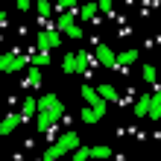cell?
<instances>
[{
  "label": "cell",
  "mask_w": 161,
  "mask_h": 161,
  "mask_svg": "<svg viewBox=\"0 0 161 161\" xmlns=\"http://www.w3.org/2000/svg\"><path fill=\"white\" fill-rule=\"evenodd\" d=\"M76 147H79V135H76V132H64V135H59V141L50 147V155L53 158H62V155L73 153Z\"/></svg>",
  "instance_id": "cell-1"
},
{
  "label": "cell",
  "mask_w": 161,
  "mask_h": 161,
  "mask_svg": "<svg viewBox=\"0 0 161 161\" xmlns=\"http://www.w3.org/2000/svg\"><path fill=\"white\" fill-rule=\"evenodd\" d=\"M30 64V56H21V53H3L0 56V73H18Z\"/></svg>",
  "instance_id": "cell-2"
},
{
  "label": "cell",
  "mask_w": 161,
  "mask_h": 161,
  "mask_svg": "<svg viewBox=\"0 0 161 161\" xmlns=\"http://www.w3.org/2000/svg\"><path fill=\"white\" fill-rule=\"evenodd\" d=\"M35 47H38L41 53H50L56 47H62V35L56 30H38L35 32Z\"/></svg>",
  "instance_id": "cell-3"
},
{
  "label": "cell",
  "mask_w": 161,
  "mask_h": 161,
  "mask_svg": "<svg viewBox=\"0 0 161 161\" xmlns=\"http://www.w3.org/2000/svg\"><path fill=\"white\" fill-rule=\"evenodd\" d=\"M94 62L103 64V68H117V53L108 44H97L94 47Z\"/></svg>",
  "instance_id": "cell-4"
},
{
  "label": "cell",
  "mask_w": 161,
  "mask_h": 161,
  "mask_svg": "<svg viewBox=\"0 0 161 161\" xmlns=\"http://www.w3.org/2000/svg\"><path fill=\"white\" fill-rule=\"evenodd\" d=\"M59 117H62V111H38V114H35V126L41 132H50L56 123H59Z\"/></svg>",
  "instance_id": "cell-5"
},
{
  "label": "cell",
  "mask_w": 161,
  "mask_h": 161,
  "mask_svg": "<svg viewBox=\"0 0 161 161\" xmlns=\"http://www.w3.org/2000/svg\"><path fill=\"white\" fill-rule=\"evenodd\" d=\"M35 106H38V111H64V106L59 103L56 94H41V97L35 100ZM38 111H35V114H38Z\"/></svg>",
  "instance_id": "cell-6"
},
{
  "label": "cell",
  "mask_w": 161,
  "mask_h": 161,
  "mask_svg": "<svg viewBox=\"0 0 161 161\" xmlns=\"http://www.w3.org/2000/svg\"><path fill=\"white\" fill-rule=\"evenodd\" d=\"M21 123H24V117L18 114V111H9V114L0 120V135H3V138H6V135H12V132L21 126Z\"/></svg>",
  "instance_id": "cell-7"
},
{
  "label": "cell",
  "mask_w": 161,
  "mask_h": 161,
  "mask_svg": "<svg viewBox=\"0 0 161 161\" xmlns=\"http://www.w3.org/2000/svg\"><path fill=\"white\" fill-rule=\"evenodd\" d=\"M147 117L161 120V91H158V85H155V91L149 94V108H147Z\"/></svg>",
  "instance_id": "cell-8"
},
{
  "label": "cell",
  "mask_w": 161,
  "mask_h": 161,
  "mask_svg": "<svg viewBox=\"0 0 161 161\" xmlns=\"http://www.w3.org/2000/svg\"><path fill=\"white\" fill-rule=\"evenodd\" d=\"M94 91H97V97H100L103 103H117V97H120L117 88H114V85H108V82H103L100 88H94Z\"/></svg>",
  "instance_id": "cell-9"
},
{
  "label": "cell",
  "mask_w": 161,
  "mask_h": 161,
  "mask_svg": "<svg viewBox=\"0 0 161 161\" xmlns=\"http://www.w3.org/2000/svg\"><path fill=\"white\" fill-rule=\"evenodd\" d=\"M138 50L135 47H129V50H123V53H117V68H132V64L138 62Z\"/></svg>",
  "instance_id": "cell-10"
},
{
  "label": "cell",
  "mask_w": 161,
  "mask_h": 161,
  "mask_svg": "<svg viewBox=\"0 0 161 161\" xmlns=\"http://www.w3.org/2000/svg\"><path fill=\"white\" fill-rule=\"evenodd\" d=\"M73 56H76V73H85L88 64L94 62V53H88V50H79V53H73Z\"/></svg>",
  "instance_id": "cell-11"
},
{
  "label": "cell",
  "mask_w": 161,
  "mask_h": 161,
  "mask_svg": "<svg viewBox=\"0 0 161 161\" xmlns=\"http://www.w3.org/2000/svg\"><path fill=\"white\" fill-rule=\"evenodd\" d=\"M35 111H38V106H35V97H24V100H21V111H18V114L26 120V117H32Z\"/></svg>",
  "instance_id": "cell-12"
},
{
  "label": "cell",
  "mask_w": 161,
  "mask_h": 161,
  "mask_svg": "<svg viewBox=\"0 0 161 161\" xmlns=\"http://www.w3.org/2000/svg\"><path fill=\"white\" fill-rule=\"evenodd\" d=\"M76 15L82 18V21H94V18H97V3H82V6H76Z\"/></svg>",
  "instance_id": "cell-13"
},
{
  "label": "cell",
  "mask_w": 161,
  "mask_h": 161,
  "mask_svg": "<svg viewBox=\"0 0 161 161\" xmlns=\"http://www.w3.org/2000/svg\"><path fill=\"white\" fill-rule=\"evenodd\" d=\"M82 100L88 103L91 108H94V106H100V103H103V100L97 97V91H94V85H82Z\"/></svg>",
  "instance_id": "cell-14"
},
{
  "label": "cell",
  "mask_w": 161,
  "mask_h": 161,
  "mask_svg": "<svg viewBox=\"0 0 161 161\" xmlns=\"http://www.w3.org/2000/svg\"><path fill=\"white\" fill-rule=\"evenodd\" d=\"M30 88H41V82H44V76H41V70L38 68H30L26 70V79H24Z\"/></svg>",
  "instance_id": "cell-15"
},
{
  "label": "cell",
  "mask_w": 161,
  "mask_h": 161,
  "mask_svg": "<svg viewBox=\"0 0 161 161\" xmlns=\"http://www.w3.org/2000/svg\"><path fill=\"white\" fill-rule=\"evenodd\" d=\"M111 155V149L106 144H100V147H88V158H97V161H106Z\"/></svg>",
  "instance_id": "cell-16"
},
{
  "label": "cell",
  "mask_w": 161,
  "mask_h": 161,
  "mask_svg": "<svg viewBox=\"0 0 161 161\" xmlns=\"http://www.w3.org/2000/svg\"><path fill=\"white\" fill-rule=\"evenodd\" d=\"M147 108H149V94H141L132 111H135V117H147Z\"/></svg>",
  "instance_id": "cell-17"
},
{
  "label": "cell",
  "mask_w": 161,
  "mask_h": 161,
  "mask_svg": "<svg viewBox=\"0 0 161 161\" xmlns=\"http://www.w3.org/2000/svg\"><path fill=\"white\" fill-rule=\"evenodd\" d=\"M62 70L64 73H76V56H73V53H64L62 56Z\"/></svg>",
  "instance_id": "cell-18"
},
{
  "label": "cell",
  "mask_w": 161,
  "mask_h": 161,
  "mask_svg": "<svg viewBox=\"0 0 161 161\" xmlns=\"http://www.w3.org/2000/svg\"><path fill=\"white\" fill-rule=\"evenodd\" d=\"M35 12L41 18H50L53 15V3H47V0H35Z\"/></svg>",
  "instance_id": "cell-19"
},
{
  "label": "cell",
  "mask_w": 161,
  "mask_h": 161,
  "mask_svg": "<svg viewBox=\"0 0 161 161\" xmlns=\"http://www.w3.org/2000/svg\"><path fill=\"white\" fill-rule=\"evenodd\" d=\"M44 64H50V53H41L38 50V53L32 56V68H44Z\"/></svg>",
  "instance_id": "cell-20"
},
{
  "label": "cell",
  "mask_w": 161,
  "mask_h": 161,
  "mask_svg": "<svg viewBox=\"0 0 161 161\" xmlns=\"http://www.w3.org/2000/svg\"><path fill=\"white\" fill-rule=\"evenodd\" d=\"M97 120H100V114H97L91 106H85V108H82V123H97Z\"/></svg>",
  "instance_id": "cell-21"
},
{
  "label": "cell",
  "mask_w": 161,
  "mask_h": 161,
  "mask_svg": "<svg viewBox=\"0 0 161 161\" xmlns=\"http://www.w3.org/2000/svg\"><path fill=\"white\" fill-rule=\"evenodd\" d=\"M70 158H73V161H88V147H82V144H79V147L70 153Z\"/></svg>",
  "instance_id": "cell-22"
},
{
  "label": "cell",
  "mask_w": 161,
  "mask_h": 161,
  "mask_svg": "<svg viewBox=\"0 0 161 161\" xmlns=\"http://www.w3.org/2000/svg\"><path fill=\"white\" fill-rule=\"evenodd\" d=\"M141 73H144V82L155 85V68H153V64H144V70H141Z\"/></svg>",
  "instance_id": "cell-23"
},
{
  "label": "cell",
  "mask_w": 161,
  "mask_h": 161,
  "mask_svg": "<svg viewBox=\"0 0 161 161\" xmlns=\"http://www.w3.org/2000/svg\"><path fill=\"white\" fill-rule=\"evenodd\" d=\"M111 9H114L111 0H100V3H97V12H111Z\"/></svg>",
  "instance_id": "cell-24"
},
{
  "label": "cell",
  "mask_w": 161,
  "mask_h": 161,
  "mask_svg": "<svg viewBox=\"0 0 161 161\" xmlns=\"http://www.w3.org/2000/svg\"><path fill=\"white\" fill-rule=\"evenodd\" d=\"M32 3H30V0H18V3H15V9H21V12H26V9H30Z\"/></svg>",
  "instance_id": "cell-25"
},
{
  "label": "cell",
  "mask_w": 161,
  "mask_h": 161,
  "mask_svg": "<svg viewBox=\"0 0 161 161\" xmlns=\"http://www.w3.org/2000/svg\"><path fill=\"white\" fill-rule=\"evenodd\" d=\"M38 161H59V158H53V155H50V149H44V155H41Z\"/></svg>",
  "instance_id": "cell-26"
},
{
  "label": "cell",
  "mask_w": 161,
  "mask_h": 161,
  "mask_svg": "<svg viewBox=\"0 0 161 161\" xmlns=\"http://www.w3.org/2000/svg\"><path fill=\"white\" fill-rule=\"evenodd\" d=\"M0 24H6V12H3V9H0Z\"/></svg>",
  "instance_id": "cell-27"
}]
</instances>
